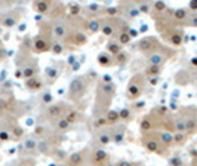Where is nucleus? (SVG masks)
<instances>
[{
    "instance_id": "1",
    "label": "nucleus",
    "mask_w": 197,
    "mask_h": 166,
    "mask_svg": "<svg viewBox=\"0 0 197 166\" xmlns=\"http://www.w3.org/2000/svg\"><path fill=\"white\" fill-rule=\"evenodd\" d=\"M116 92H117V85L114 82H102V80L98 82L95 91V105H93L95 117L102 116L110 110Z\"/></svg>"
},
{
    "instance_id": "2",
    "label": "nucleus",
    "mask_w": 197,
    "mask_h": 166,
    "mask_svg": "<svg viewBox=\"0 0 197 166\" xmlns=\"http://www.w3.org/2000/svg\"><path fill=\"white\" fill-rule=\"evenodd\" d=\"M89 85H90V79L87 76H79L73 79L68 86V98L71 101H80L86 95Z\"/></svg>"
},
{
    "instance_id": "3",
    "label": "nucleus",
    "mask_w": 197,
    "mask_h": 166,
    "mask_svg": "<svg viewBox=\"0 0 197 166\" xmlns=\"http://www.w3.org/2000/svg\"><path fill=\"white\" fill-rule=\"evenodd\" d=\"M176 114L182 119V122L185 125V132L188 135H193L197 132V107H194V105L184 107Z\"/></svg>"
},
{
    "instance_id": "4",
    "label": "nucleus",
    "mask_w": 197,
    "mask_h": 166,
    "mask_svg": "<svg viewBox=\"0 0 197 166\" xmlns=\"http://www.w3.org/2000/svg\"><path fill=\"white\" fill-rule=\"evenodd\" d=\"M141 142L144 145V148L150 153H156V154H166V151L169 148L163 147L160 139H159V135H157V130H153V132H147V133H142L141 136Z\"/></svg>"
},
{
    "instance_id": "5",
    "label": "nucleus",
    "mask_w": 197,
    "mask_h": 166,
    "mask_svg": "<svg viewBox=\"0 0 197 166\" xmlns=\"http://www.w3.org/2000/svg\"><path fill=\"white\" fill-rule=\"evenodd\" d=\"M145 76L142 74H135L129 83H128V89H126V98L129 101H135V99H139L142 92H144V88H145Z\"/></svg>"
},
{
    "instance_id": "6",
    "label": "nucleus",
    "mask_w": 197,
    "mask_h": 166,
    "mask_svg": "<svg viewBox=\"0 0 197 166\" xmlns=\"http://www.w3.org/2000/svg\"><path fill=\"white\" fill-rule=\"evenodd\" d=\"M71 108H73V107H71V105H68L67 102L59 101V102H55V104L48 105V108H46L45 114H46V119H48V120H51V122L53 123L55 120H58V119L64 117V116H65V114H67Z\"/></svg>"
},
{
    "instance_id": "7",
    "label": "nucleus",
    "mask_w": 197,
    "mask_h": 166,
    "mask_svg": "<svg viewBox=\"0 0 197 166\" xmlns=\"http://www.w3.org/2000/svg\"><path fill=\"white\" fill-rule=\"evenodd\" d=\"M135 48H136V51H139L142 55L148 57V55H151L153 52H156V51L160 48V42H159V39L154 37V36H145V37H142L141 40H138V43H136Z\"/></svg>"
},
{
    "instance_id": "8",
    "label": "nucleus",
    "mask_w": 197,
    "mask_h": 166,
    "mask_svg": "<svg viewBox=\"0 0 197 166\" xmlns=\"http://www.w3.org/2000/svg\"><path fill=\"white\" fill-rule=\"evenodd\" d=\"M70 25V22H68ZM62 43H68V45H73V46H83L87 43V34L82 30V28H77V27H71L70 25V30H68V34L65 37V40Z\"/></svg>"
},
{
    "instance_id": "9",
    "label": "nucleus",
    "mask_w": 197,
    "mask_h": 166,
    "mask_svg": "<svg viewBox=\"0 0 197 166\" xmlns=\"http://www.w3.org/2000/svg\"><path fill=\"white\" fill-rule=\"evenodd\" d=\"M173 54H175V52L169 51L167 48L160 46L156 52H153L151 55L147 57V62H148V65H159V67H163L165 62H166Z\"/></svg>"
},
{
    "instance_id": "10",
    "label": "nucleus",
    "mask_w": 197,
    "mask_h": 166,
    "mask_svg": "<svg viewBox=\"0 0 197 166\" xmlns=\"http://www.w3.org/2000/svg\"><path fill=\"white\" fill-rule=\"evenodd\" d=\"M51 27H52V34H53V39L58 40V42H64L67 34H68V30H70V25H68V21L67 20H55V21H51Z\"/></svg>"
},
{
    "instance_id": "11",
    "label": "nucleus",
    "mask_w": 197,
    "mask_h": 166,
    "mask_svg": "<svg viewBox=\"0 0 197 166\" xmlns=\"http://www.w3.org/2000/svg\"><path fill=\"white\" fill-rule=\"evenodd\" d=\"M117 12H119V15L123 17L125 21H132V20L139 17V11H138L135 2H126V3L122 2V3H119Z\"/></svg>"
},
{
    "instance_id": "12",
    "label": "nucleus",
    "mask_w": 197,
    "mask_h": 166,
    "mask_svg": "<svg viewBox=\"0 0 197 166\" xmlns=\"http://www.w3.org/2000/svg\"><path fill=\"white\" fill-rule=\"evenodd\" d=\"M89 147H84L83 150L70 154L67 159V166H86L89 162Z\"/></svg>"
},
{
    "instance_id": "13",
    "label": "nucleus",
    "mask_w": 197,
    "mask_h": 166,
    "mask_svg": "<svg viewBox=\"0 0 197 166\" xmlns=\"http://www.w3.org/2000/svg\"><path fill=\"white\" fill-rule=\"evenodd\" d=\"M162 37H163L166 42H169L170 45H173V46H181V45L184 43V40H185L184 31H182L181 28H178V27L167 30L166 33L162 34Z\"/></svg>"
},
{
    "instance_id": "14",
    "label": "nucleus",
    "mask_w": 197,
    "mask_h": 166,
    "mask_svg": "<svg viewBox=\"0 0 197 166\" xmlns=\"http://www.w3.org/2000/svg\"><path fill=\"white\" fill-rule=\"evenodd\" d=\"M110 160V154L102 148H95L89 154V163L92 166H105Z\"/></svg>"
},
{
    "instance_id": "15",
    "label": "nucleus",
    "mask_w": 197,
    "mask_h": 166,
    "mask_svg": "<svg viewBox=\"0 0 197 166\" xmlns=\"http://www.w3.org/2000/svg\"><path fill=\"white\" fill-rule=\"evenodd\" d=\"M110 135H111V142L114 144H122L125 141V136H126V130H128V126L125 123H117L114 126H110Z\"/></svg>"
},
{
    "instance_id": "16",
    "label": "nucleus",
    "mask_w": 197,
    "mask_h": 166,
    "mask_svg": "<svg viewBox=\"0 0 197 166\" xmlns=\"http://www.w3.org/2000/svg\"><path fill=\"white\" fill-rule=\"evenodd\" d=\"M21 17H22V14L19 11H17V12H8V14H5L2 18H0V24H2L3 27H6V28H12L14 25H17V22L19 21Z\"/></svg>"
},
{
    "instance_id": "17",
    "label": "nucleus",
    "mask_w": 197,
    "mask_h": 166,
    "mask_svg": "<svg viewBox=\"0 0 197 166\" xmlns=\"http://www.w3.org/2000/svg\"><path fill=\"white\" fill-rule=\"evenodd\" d=\"M95 142L101 147H105L111 142V135H110V129L108 128H102L98 129L95 133Z\"/></svg>"
},
{
    "instance_id": "18",
    "label": "nucleus",
    "mask_w": 197,
    "mask_h": 166,
    "mask_svg": "<svg viewBox=\"0 0 197 166\" xmlns=\"http://www.w3.org/2000/svg\"><path fill=\"white\" fill-rule=\"evenodd\" d=\"M96 62L100 64L101 67H104V68H110V67H114V65H116V59H114V57L110 55L107 51L98 54V57H96Z\"/></svg>"
},
{
    "instance_id": "19",
    "label": "nucleus",
    "mask_w": 197,
    "mask_h": 166,
    "mask_svg": "<svg viewBox=\"0 0 197 166\" xmlns=\"http://www.w3.org/2000/svg\"><path fill=\"white\" fill-rule=\"evenodd\" d=\"M37 73H39V64H37L36 59H30L28 64L22 68V77H24L25 80H28V79H31V77H36Z\"/></svg>"
},
{
    "instance_id": "20",
    "label": "nucleus",
    "mask_w": 197,
    "mask_h": 166,
    "mask_svg": "<svg viewBox=\"0 0 197 166\" xmlns=\"http://www.w3.org/2000/svg\"><path fill=\"white\" fill-rule=\"evenodd\" d=\"M190 17V11L185 8H178L172 12V20L175 21V24H182L187 21V18Z\"/></svg>"
},
{
    "instance_id": "21",
    "label": "nucleus",
    "mask_w": 197,
    "mask_h": 166,
    "mask_svg": "<svg viewBox=\"0 0 197 166\" xmlns=\"http://www.w3.org/2000/svg\"><path fill=\"white\" fill-rule=\"evenodd\" d=\"M43 80L39 77V76H36V77H31V79H28L27 82H25V88L30 91V92H39V91H42L43 89Z\"/></svg>"
},
{
    "instance_id": "22",
    "label": "nucleus",
    "mask_w": 197,
    "mask_h": 166,
    "mask_svg": "<svg viewBox=\"0 0 197 166\" xmlns=\"http://www.w3.org/2000/svg\"><path fill=\"white\" fill-rule=\"evenodd\" d=\"M105 49H107V52H108L110 55H113V57H117L120 52H123V46L117 42V39H110V40L107 42Z\"/></svg>"
},
{
    "instance_id": "23",
    "label": "nucleus",
    "mask_w": 197,
    "mask_h": 166,
    "mask_svg": "<svg viewBox=\"0 0 197 166\" xmlns=\"http://www.w3.org/2000/svg\"><path fill=\"white\" fill-rule=\"evenodd\" d=\"M73 128V125H70V122L65 119V117H61V119H58V120H55L53 122V130L55 132H58V133H62V132H67V130H70Z\"/></svg>"
},
{
    "instance_id": "24",
    "label": "nucleus",
    "mask_w": 197,
    "mask_h": 166,
    "mask_svg": "<svg viewBox=\"0 0 197 166\" xmlns=\"http://www.w3.org/2000/svg\"><path fill=\"white\" fill-rule=\"evenodd\" d=\"M157 135H159V139L162 142L163 147L169 148L173 145V133L172 132H167V130H157Z\"/></svg>"
},
{
    "instance_id": "25",
    "label": "nucleus",
    "mask_w": 197,
    "mask_h": 166,
    "mask_svg": "<svg viewBox=\"0 0 197 166\" xmlns=\"http://www.w3.org/2000/svg\"><path fill=\"white\" fill-rule=\"evenodd\" d=\"M87 34H95L98 31H101V20L100 18H90L89 21H86L84 25Z\"/></svg>"
},
{
    "instance_id": "26",
    "label": "nucleus",
    "mask_w": 197,
    "mask_h": 166,
    "mask_svg": "<svg viewBox=\"0 0 197 166\" xmlns=\"http://www.w3.org/2000/svg\"><path fill=\"white\" fill-rule=\"evenodd\" d=\"M59 73H61V68H58L56 65H49V67L45 70V77L48 79L49 83H53V82H56V79L59 77Z\"/></svg>"
},
{
    "instance_id": "27",
    "label": "nucleus",
    "mask_w": 197,
    "mask_h": 166,
    "mask_svg": "<svg viewBox=\"0 0 197 166\" xmlns=\"http://www.w3.org/2000/svg\"><path fill=\"white\" fill-rule=\"evenodd\" d=\"M139 14H144V15H153V2H145V0H142V2H135Z\"/></svg>"
},
{
    "instance_id": "28",
    "label": "nucleus",
    "mask_w": 197,
    "mask_h": 166,
    "mask_svg": "<svg viewBox=\"0 0 197 166\" xmlns=\"http://www.w3.org/2000/svg\"><path fill=\"white\" fill-rule=\"evenodd\" d=\"M68 122H70V125H74V123H79V122H82L83 120V116H82V113H79V110H74V108H71L65 116H64Z\"/></svg>"
},
{
    "instance_id": "29",
    "label": "nucleus",
    "mask_w": 197,
    "mask_h": 166,
    "mask_svg": "<svg viewBox=\"0 0 197 166\" xmlns=\"http://www.w3.org/2000/svg\"><path fill=\"white\" fill-rule=\"evenodd\" d=\"M105 120H107V125H108V126H114V125L120 123L119 111H116V110H108V111L105 113Z\"/></svg>"
},
{
    "instance_id": "30",
    "label": "nucleus",
    "mask_w": 197,
    "mask_h": 166,
    "mask_svg": "<svg viewBox=\"0 0 197 166\" xmlns=\"http://www.w3.org/2000/svg\"><path fill=\"white\" fill-rule=\"evenodd\" d=\"M33 8H34V11L37 12V14H48L49 11H51V8H52V2H34V5H33Z\"/></svg>"
},
{
    "instance_id": "31",
    "label": "nucleus",
    "mask_w": 197,
    "mask_h": 166,
    "mask_svg": "<svg viewBox=\"0 0 197 166\" xmlns=\"http://www.w3.org/2000/svg\"><path fill=\"white\" fill-rule=\"evenodd\" d=\"M162 71H163V67H159V65H147L145 70H144V76L145 77H159Z\"/></svg>"
},
{
    "instance_id": "32",
    "label": "nucleus",
    "mask_w": 197,
    "mask_h": 166,
    "mask_svg": "<svg viewBox=\"0 0 197 166\" xmlns=\"http://www.w3.org/2000/svg\"><path fill=\"white\" fill-rule=\"evenodd\" d=\"M37 139H36V136H27L25 138V141H24V148H25V151L27 153H34V151H37Z\"/></svg>"
},
{
    "instance_id": "33",
    "label": "nucleus",
    "mask_w": 197,
    "mask_h": 166,
    "mask_svg": "<svg viewBox=\"0 0 197 166\" xmlns=\"http://www.w3.org/2000/svg\"><path fill=\"white\" fill-rule=\"evenodd\" d=\"M188 136H190V135H188V133H185V132H175V133H173V145L181 147V145L187 144Z\"/></svg>"
},
{
    "instance_id": "34",
    "label": "nucleus",
    "mask_w": 197,
    "mask_h": 166,
    "mask_svg": "<svg viewBox=\"0 0 197 166\" xmlns=\"http://www.w3.org/2000/svg\"><path fill=\"white\" fill-rule=\"evenodd\" d=\"M169 8L165 2H160V0H157V2H153V15H160L163 12H166Z\"/></svg>"
},
{
    "instance_id": "35",
    "label": "nucleus",
    "mask_w": 197,
    "mask_h": 166,
    "mask_svg": "<svg viewBox=\"0 0 197 166\" xmlns=\"http://www.w3.org/2000/svg\"><path fill=\"white\" fill-rule=\"evenodd\" d=\"M51 157H53V160H56V162H67V153L62 148H59V147H56L52 151Z\"/></svg>"
},
{
    "instance_id": "36",
    "label": "nucleus",
    "mask_w": 197,
    "mask_h": 166,
    "mask_svg": "<svg viewBox=\"0 0 197 166\" xmlns=\"http://www.w3.org/2000/svg\"><path fill=\"white\" fill-rule=\"evenodd\" d=\"M86 11L90 12L92 15H101L105 11V8H102L101 5H98V3H90V5L86 6Z\"/></svg>"
},
{
    "instance_id": "37",
    "label": "nucleus",
    "mask_w": 197,
    "mask_h": 166,
    "mask_svg": "<svg viewBox=\"0 0 197 166\" xmlns=\"http://www.w3.org/2000/svg\"><path fill=\"white\" fill-rule=\"evenodd\" d=\"M64 49H65V45H64L62 42H58V40H53V42H52L51 52H52L53 55H61V54L64 52Z\"/></svg>"
},
{
    "instance_id": "38",
    "label": "nucleus",
    "mask_w": 197,
    "mask_h": 166,
    "mask_svg": "<svg viewBox=\"0 0 197 166\" xmlns=\"http://www.w3.org/2000/svg\"><path fill=\"white\" fill-rule=\"evenodd\" d=\"M129 58H131V57H129L128 52H125V51L120 52L117 57H114V59H116V65H120V67H122V65H126L128 61H129Z\"/></svg>"
},
{
    "instance_id": "39",
    "label": "nucleus",
    "mask_w": 197,
    "mask_h": 166,
    "mask_svg": "<svg viewBox=\"0 0 197 166\" xmlns=\"http://www.w3.org/2000/svg\"><path fill=\"white\" fill-rule=\"evenodd\" d=\"M67 9H68V14H70L71 18H77V17L80 15V12H82V6L77 5V3H71V5H68Z\"/></svg>"
},
{
    "instance_id": "40",
    "label": "nucleus",
    "mask_w": 197,
    "mask_h": 166,
    "mask_svg": "<svg viewBox=\"0 0 197 166\" xmlns=\"http://www.w3.org/2000/svg\"><path fill=\"white\" fill-rule=\"evenodd\" d=\"M117 42L122 45V46H126V45H129L131 42H132V39H131V36L128 34V31H125V33H120L117 37Z\"/></svg>"
},
{
    "instance_id": "41",
    "label": "nucleus",
    "mask_w": 197,
    "mask_h": 166,
    "mask_svg": "<svg viewBox=\"0 0 197 166\" xmlns=\"http://www.w3.org/2000/svg\"><path fill=\"white\" fill-rule=\"evenodd\" d=\"M93 126H95L96 129H102V128L108 126V125H107V120H105V114H104V116H96V117H95V122H93Z\"/></svg>"
},
{
    "instance_id": "42",
    "label": "nucleus",
    "mask_w": 197,
    "mask_h": 166,
    "mask_svg": "<svg viewBox=\"0 0 197 166\" xmlns=\"http://www.w3.org/2000/svg\"><path fill=\"white\" fill-rule=\"evenodd\" d=\"M119 116H120V120H131L132 119V110L131 108H128V107H125V108H122L120 111H119Z\"/></svg>"
},
{
    "instance_id": "43",
    "label": "nucleus",
    "mask_w": 197,
    "mask_h": 166,
    "mask_svg": "<svg viewBox=\"0 0 197 166\" xmlns=\"http://www.w3.org/2000/svg\"><path fill=\"white\" fill-rule=\"evenodd\" d=\"M12 132V135L15 136V138H21L22 135H24V129L19 126V125H17V123H14L12 125V128H11V130H9V133Z\"/></svg>"
},
{
    "instance_id": "44",
    "label": "nucleus",
    "mask_w": 197,
    "mask_h": 166,
    "mask_svg": "<svg viewBox=\"0 0 197 166\" xmlns=\"http://www.w3.org/2000/svg\"><path fill=\"white\" fill-rule=\"evenodd\" d=\"M185 24H187L188 27H197V12H191L190 17L187 18Z\"/></svg>"
},
{
    "instance_id": "45",
    "label": "nucleus",
    "mask_w": 197,
    "mask_h": 166,
    "mask_svg": "<svg viewBox=\"0 0 197 166\" xmlns=\"http://www.w3.org/2000/svg\"><path fill=\"white\" fill-rule=\"evenodd\" d=\"M167 163H169V166H184V162H182V159H181L179 156H173V157H170Z\"/></svg>"
},
{
    "instance_id": "46",
    "label": "nucleus",
    "mask_w": 197,
    "mask_h": 166,
    "mask_svg": "<svg viewBox=\"0 0 197 166\" xmlns=\"http://www.w3.org/2000/svg\"><path fill=\"white\" fill-rule=\"evenodd\" d=\"M52 101H53V96H52V94H51V92H45V94L42 95V102H43V104L51 105V104H53Z\"/></svg>"
},
{
    "instance_id": "47",
    "label": "nucleus",
    "mask_w": 197,
    "mask_h": 166,
    "mask_svg": "<svg viewBox=\"0 0 197 166\" xmlns=\"http://www.w3.org/2000/svg\"><path fill=\"white\" fill-rule=\"evenodd\" d=\"M11 139V133H9V130H6V129H3V130H0V141H9Z\"/></svg>"
},
{
    "instance_id": "48",
    "label": "nucleus",
    "mask_w": 197,
    "mask_h": 166,
    "mask_svg": "<svg viewBox=\"0 0 197 166\" xmlns=\"http://www.w3.org/2000/svg\"><path fill=\"white\" fill-rule=\"evenodd\" d=\"M104 12H105L108 17H116V15H119V12H117V6H116V8H108V6H107Z\"/></svg>"
},
{
    "instance_id": "49",
    "label": "nucleus",
    "mask_w": 197,
    "mask_h": 166,
    "mask_svg": "<svg viewBox=\"0 0 197 166\" xmlns=\"http://www.w3.org/2000/svg\"><path fill=\"white\" fill-rule=\"evenodd\" d=\"M190 12H197V0H191L188 3V8H187Z\"/></svg>"
},
{
    "instance_id": "50",
    "label": "nucleus",
    "mask_w": 197,
    "mask_h": 166,
    "mask_svg": "<svg viewBox=\"0 0 197 166\" xmlns=\"http://www.w3.org/2000/svg\"><path fill=\"white\" fill-rule=\"evenodd\" d=\"M159 80H160V76H159V77H148V80H147V82H148L151 86H156V85L159 83Z\"/></svg>"
},
{
    "instance_id": "51",
    "label": "nucleus",
    "mask_w": 197,
    "mask_h": 166,
    "mask_svg": "<svg viewBox=\"0 0 197 166\" xmlns=\"http://www.w3.org/2000/svg\"><path fill=\"white\" fill-rule=\"evenodd\" d=\"M191 157H193V160H191V166H197V151H191Z\"/></svg>"
},
{
    "instance_id": "52",
    "label": "nucleus",
    "mask_w": 197,
    "mask_h": 166,
    "mask_svg": "<svg viewBox=\"0 0 197 166\" xmlns=\"http://www.w3.org/2000/svg\"><path fill=\"white\" fill-rule=\"evenodd\" d=\"M128 34L131 36V39H135V37H138V31H136V30H133V28H129Z\"/></svg>"
},
{
    "instance_id": "53",
    "label": "nucleus",
    "mask_w": 197,
    "mask_h": 166,
    "mask_svg": "<svg viewBox=\"0 0 197 166\" xmlns=\"http://www.w3.org/2000/svg\"><path fill=\"white\" fill-rule=\"evenodd\" d=\"M117 166H132V162H128V160H120L116 163Z\"/></svg>"
},
{
    "instance_id": "54",
    "label": "nucleus",
    "mask_w": 197,
    "mask_h": 166,
    "mask_svg": "<svg viewBox=\"0 0 197 166\" xmlns=\"http://www.w3.org/2000/svg\"><path fill=\"white\" fill-rule=\"evenodd\" d=\"M190 65H191L193 68H197V57H193V58L190 59Z\"/></svg>"
},
{
    "instance_id": "55",
    "label": "nucleus",
    "mask_w": 197,
    "mask_h": 166,
    "mask_svg": "<svg viewBox=\"0 0 197 166\" xmlns=\"http://www.w3.org/2000/svg\"><path fill=\"white\" fill-rule=\"evenodd\" d=\"M142 107H145V102H144V101H139V102L135 104V108H138V110H141Z\"/></svg>"
},
{
    "instance_id": "56",
    "label": "nucleus",
    "mask_w": 197,
    "mask_h": 166,
    "mask_svg": "<svg viewBox=\"0 0 197 166\" xmlns=\"http://www.w3.org/2000/svg\"><path fill=\"white\" fill-rule=\"evenodd\" d=\"M15 76H17L18 79H21V77H22V68H18L17 73H15Z\"/></svg>"
},
{
    "instance_id": "57",
    "label": "nucleus",
    "mask_w": 197,
    "mask_h": 166,
    "mask_svg": "<svg viewBox=\"0 0 197 166\" xmlns=\"http://www.w3.org/2000/svg\"><path fill=\"white\" fill-rule=\"evenodd\" d=\"M132 166H144L141 162H135V163H132Z\"/></svg>"
},
{
    "instance_id": "58",
    "label": "nucleus",
    "mask_w": 197,
    "mask_h": 166,
    "mask_svg": "<svg viewBox=\"0 0 197 166\" xmlns=\"http://www.w3.org/2000/svg\"><path fill=\"white\" fill-rule=\"evenodd\" d=\"M105 166H117V165H116V163H110V162H108V163H107Z\"/></svg>"
},
{
    "instance_id": "59",
    "label": "nucleus",
    "mask_w": 197,
    "mask_h": 166,
    "mask_svg": "<svg viewBox=\"0 0 197 166\" xmlns=\"http://www.w3.org/2000/svg\"><path fill=\"white\" fill-rule=\"evenodd\" d=\"M193 82H196V83H197V74H196V76H193Z\"/></svg>"
},
{
    "instance_id": "60",
    "label": "nucleus",
    "mask_w": 197,
    "mask_h": 166,
    "mask_svg": "<svg viewBox=\"0 0 197 166\" xmlns=\"http://www.w3.org/2000/svg\"><path fill=\"white\" fill-rule=\"evenodd\" d=\"M49 166H58V165H56V163H52V165H49Z\"/></svg>"
},
{
    "instance_id": "61",
    "label": "nucleus",
    "mask_w": 197,
    "mask_h": 166,
    "mask_svg": "<svg viewBox=\"0 0 197 166\" xmlns=\"http://www.w3.org/2000/svg\"><path fill=\"white\" fill-rule=\"evenodd\" d=\"M28 166H34V163H33V165H28Z\"/></svg>"
},
{
    "instance_id": "62",
    "label": "nucleus",
    "mask_w": 197,
    "mask_h": 166,
    "mask_svg": "<svg viewBox=\"0 0 197 166\" xmlns=\"http://www.w3.org/2000/svg\"><path fill=\"white\" fill-rule=\"evenodd\" d=\"M0 8H2V3H0Z\"/></svg>"
},
{
    "instance_id": "63",
    "label": "nucleus",
    "mask_w": 197,
    "mask_h": 166,
    "mask_svg": "<svg viewBox=\"0 0 197 166\" xmlns=\"http://www.w3.org/2000/svg\"><path fill=\"white\" fill-rule=\"evenodd\" d=\"M62 166H67V165H62Z\"/></svg>"
}]
</instances>
